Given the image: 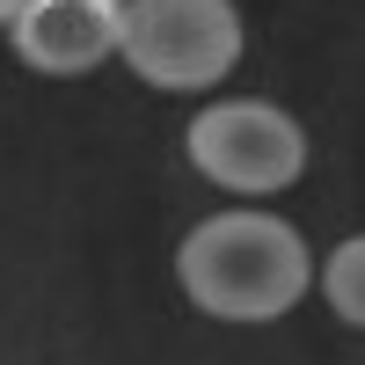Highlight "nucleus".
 <instances>
[{
  "label": "nucleus",
  "mask_w": 365,
  "mask_h": 365,
  "mask_svg": "<svg viewBox=\"0 0 365 365\" xmlns=\"http://www.w3.org/2000/svg\"><path fill=\"white\" fill-rule=\"evenodd\" d=\"M175 278L220 322H278L307 292V241L270 212H220L175 249Z\"/></svg>",
  "instance_id": "f257e3e1"
},
{
  "label": "nucleus",
  "mask_w": 365,
  "mask_h": 365,
  "mask_svg": "<svg viewBox=\"0 0 365 365\" xmlns=\"http://www.w3.org/2000/svg\"><path fill=\"white\" fill-rule=\"evenodd\" d=\"M15 51L37 73H96L125 51V0H22Z\"/></svg>",
  "instance_id": "20e7f679"
},
{
  "label": "nucleus",
  "mask_w": 365,
  "mask_h": 365,
  "mask_svg": "<svg viewBox=\"0 0 365 365\" xmlns=\"http://www.w3.org/2000/svg\"><path fill=\"white\" fill-rule=\"evenodd\" d=\"M125 58L154 88H212L241 58L234 0H125Z\"/></svg>",
  "instance_id": "f03ea898"
},
{
  "label": "nucleus",
  "mask_w": 365,
  "mask_h": 365,
  "mask_svg": "<svg viewBox=\"0 0 365 365\" xmlns=\"http://www.w3.org/2000/svg\"><path fill=\"white\" fill-rule=\"evenodd\" d=\"M190 161L227 182L241 197H263V190H285V182L307 168V132L292 125L278 103H212L205 117H190Z\"/></svg>",
  "instance_id": "7ed1b4c3"
},
{
  "label": "nucleus",
  "mask_w": 365,
  "mask_h": 365,
  "mask_svg": "<svg viewBox=\"0 0 365 365\" xmlns=\"http://www.w3.org/2000/svg\"><path fill=\"white\" fill-rule=\"evenodd\" d=\"M22 15V0H0V22H15Z\"/></svg>",
  "instance_id": "423d86ee"
},
{
  "label": "nucleus",
  "mask_w": 365,
  "mask_h": 365,
  "mask_svg": "<svg viewBox=\"0 0 365 365\" xmlns=\"http://www.w3.org/2000/svg\"><path fill=\"white\" fill-rule=\"evenodd\" d=\"M322 292H329V307H336L351 329H365V234L344 241V249L322 263Z\"/></svg>",
  "instance_id": "39448f33"
}]
</instances>
